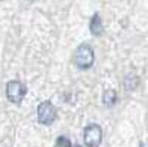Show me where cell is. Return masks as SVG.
Segmentation results:
<instances>
[{"label":"cell","instance_id":"cell-8","mask_svg":"<svg viewBox=\"0 0 148 147\" xmlns=\"http://www.w3.org/2000/svg\"><path fill=\"white\" fill-rule=\"evenodd\" d=\"M28 2H34V0H28Z\"/></svg>","mask_w":148,"mask_h":147},{"label":"cell","instance_id":"cell-7","mask_svg":"<svg viewBox=\"0 0 148 147\" xmlns=\"http://www.w3.org/2000/svg\"><path fill=\"white\" fill-rule=\"evenodd\" d=\"M53 147H71V141L67 138V137H58L56 138V143H55V146Z\"/></svg>","mask_w":148,"mask_h":147},{"label":"cell","instance_id":"cell-6","mask_svg":"<svg viewBox=\"0 0 148 147\" xmlns=\"http://www.w3.org/2000/svg\"><path fill=\"white\" fill-rule=\"evenodd\" d=\"M102 100H104V104L107 107H111V106H114L116 101H117V94L114 89H107L104 92V97H102Z\"/></svg>","mask_w":148,"mask_h":147},{"label":"cell","instance_id":"cell-4","mask_svg":"<svg viewBox=\"0 0 148 147\" xmlns=\"http://www.w3.org/2000/svg\"><path fill=\"white\" fill-rule=\"evenodd\" d=\"M84 144L88 147H98L102 141V129L99 125L90 124L84 128Z\"/></svg>","mask_w":148,"mask_h":147},{"label":"cell","instance_id":"cell-3","mask_svg":"<svg viewBox=\"0 0 148 147\" xmlns=\"http://www.w3.org/2000/svg\"><path fill=\"white\" fill-rule=\"evenodd\" d=\"M25 86L18 82V80H12L6 85V95H8V100L14 104H19L24 97H25Z\"/></svg>","mask_w":148,"mask_h":147},{"label":"cell","instance_id":"cell-1","mask_svg":"<svg viewBox=\"0 0 148 147\" xmlns=\"http://www.w3.org/2000/svg\"><path fill=\"white\" fill-rule=\"evenodd\" d=\"M93 61H95L93 49H92V46L86 45V43L80 45V46L77 48V51L74 52V64H76L79 68L86 70V68L92 67Z\"/></svg>","mask_w":148,"mask_h":147},{"label":"cell","instance_id":"cell-5","mask_svg":"<svg viewBox=\"0 0 148 147\" xmlns=\"http://www.w3.org/2000/svg\"><path fill=\"white\" fill-rule=\"evenodd\" d=\"M89 28L92 31L93 36H101L102 31H104V27H102V19L99 17V14H95L90 19V24H89Z\"/></svg>","mask_w":148,"mask_h":147},{"label":"cell","instance_id":"cell-2","mask_svg":"<svg viewBox=\"0 0 148 147\" xmlns=\"http://www.w3.org/2000/svg\"><path fill=\"white\" fill-rule=\"evenodd\" d=\"M37 119L42 125H51L56 119V108L51 101H43L37 107Z\"/></svg>","mask_w":148,"mask_h":147}]
</instances>
